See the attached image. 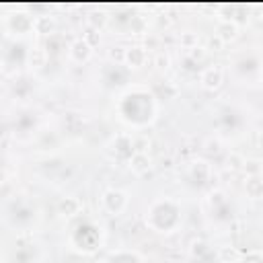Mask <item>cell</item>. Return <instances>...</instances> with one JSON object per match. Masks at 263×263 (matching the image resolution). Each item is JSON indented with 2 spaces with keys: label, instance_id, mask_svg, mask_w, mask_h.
Instances as JSON below:
<instances>
[{
  "label": "cell",
  "instance_id": "cell-1",
  "mask_svg": "<svg viewBox=\"0 0 263 263\" xmlns=\"http://www.w3.org/2000/svg\"><path fill=\"white\" fill-rule=\"evenodd\" d=\"M199 82H201V88H205V90H218L224 82V70L218 64H214L201 72Z\"/></svg>",
  "mask_w": 263,
  "mask_h": 263
},
{
  "label": "cell",
  "instance_id": "cell-2",
  "mask_svg": "<svg viewBox=\"0 0 263 263\" xmlns=\"http://www.w3.org/2000/svg\"><path fill=\"white\" fill-rule=\"evenodd\" d=\"M103 203L111 214H119L127 205V195L119 189H107L105 195H103Z\"/></svg>",
  "mask_w": 263,
  "mask_h": 263
},
{
  "label": "cell",
  "instance_id": "cell-3",
  "mask_svg": "<svg viewBox=\"0 0 263 263\" xmlns=\"http://www.w3.org/2000/svg\"><path fill=\"white\" fill-rule=\"evenodd\" d=\"M216 37H220L224 43H230L238 37V25L230 18H224L216 25Z\"/></svg>",
  "mask_w": 263,
  "mask_h": 263
},
{
  "label": "cell",
  "instance_id": "cell-4",
  "mask_svg": "<svg viewBox=\"0 0 263 263\" xmlns=\"http://www.w3.org/2000/svg\"><path fill=\"white\" fill-rule=\"evenodd\" d=\"M127 164H129V171L134 175H146L150 171V166H152V160H150V156L146 152H134L129 156Z\"/></svg>",
  "mask_w": 263,
  "mask_h": 263
},
{
  "label": "cell",
  "instance_id": "cell-5",
  "mask_svg": "<svg viewBox=\"0 0 263 263\" xmlns=\"http://www.w3.org/2000/svg\"><path fill=\"white\" fill-rule=\"evenodd\" d=\"M90 55H92V47H90L84 39H76V41L70 45V58H72L74 62H78V64L88 62Z\"/></svg>",
  "mask_w": 263,
  "mask_h": 263
},
{
  "label": "cell",
  "instance_id": "cell-6",
  "mask_svg": "<svg viewBox=\"0 0 263 263\" xmlns=\"http://www.w3.org/2000/svg\"><path fill=\"white\" fill-rule=\"evenodd\" d=\"M125 64L129 68H140L146 64V47L142 45H134V47H127L125 51Z\"/></svg>",
  "mask_w": 263,
  "mask_h": 263
},
{
  "label": "cell",
  "instance_id": "cell-7",
  "mask_svg": "<svg viewBox=\"0 0 263 263\" xmlns=\"http://www.w3.org/2000/svg\"><path fill=\"white\" fill-rule=\"evenodd\" d=\"M245 189L251 197H261L263 195V179L259 177H249V181L245 183Z\"/></svg>",
  "mask_w": 263,
  "mask_h": 263
},
{
  "label": "cell",
  "instance_id": "cell-8",
  "mask_svg": "<svg viewBox=\"0 0 263 263\" xmlns=\"http://www.w3.org/2000/svg\"><path fill=\"white\" fill-rule=\"evenodd\" d=\"M242 166H245V158H242V154H238V152H230L228 158H226V168H230V171H238V168H242Z\"/></svg>",
  "mask_w": 263,
  "mask_h": 263
},
{
  "label": "cell",
  "instance_id": "cell-9",
  "mask_svg": "<svg viewBox=\"0 0 263 263\" xmlns=\"http://www.w3.org/2000/svg\"><path fill=\"white\" fill-rule=\"evenodd\" d=\"M35 29H37V33H49V31L53 29V18H49V16H39V18L35 21Z\"/></svg>",
  "mask_w": 263,
  "mask_h": 263
},
{
  "label": "cell",
  "instance_id": "cell-10",
  "mask_svg": "<svg viewBox=\"0 0 263 263\" xmlns=\"http://www.w3.org/2000/svg\"><path fill=\"white\" fill-rule=\"evenodd\" d=\"M125 47H121V45H115V47H111L109 49V60L111 62H117V64H125Z\"/></svg>",
  "mask_w": 263,
  "mask_h": 263
},
{
  "label": "cell",
  "instance_id": "cell-11",
  "mask_svg": "<svg viewBox=\"0 0 263 263\" xmlns=\"http://www.w3.org/2000/svg\"><path fill=\"white\" fill-rule=\"evenodd\" d=\"M29 62H31V66H35V68H41V66L45 64V51H43L41 47H35V49L31 51V55H29Z\"/></svg>",
  "mask_w": 263,
  "mask_h": 263
},
{
  "label": "cell",
  "instance_id": "cell-12",
  "mask_svg": "<svg viewBox=\"0 0 263 263\" xmlns=\"http://www.w3.org/2000/svg\"><path fill=\"white\" fill-rule=\"evenodd\" d=\"M154 66H156L158 70H168V68H171V55H168L166 51H158V53L154 55Z\"/></svg>",
  "mask_w": 263,
  "mask_h": 263
},
{
  "label": "cell",
  "instance_id": "cell-13",
  "mask_svg": "<svg viewBox=\"0 0 263 263\" xmlns=\"http://www.w3.org/2000/svg\"><path fill=\"white\" fill-rule=\"evenodd\" d=\"M60 212H64V214H68V216L76 214V212H78V201H76L74 197H66V199L60 203Z\"/></svg>",
  "mask_w": 263,
  "mask_h": 263
},
{
  "label": "cell",
  "instance_id": "cell-14",
  "mask_svg": "<svg viewBox=\"0 0 263 263\" xmlns=\"http://www.w3.org/2000/svg\"><path fill=\"white\" fill-rule=\"evenodd\" d=\"M242 168L247 171L249 177H259V173H261V162H259V160H245V166H242Z\"/></svg>",
  "mask_w": 263,
  "mask_h": 263
},
{
  "label": "cell",
  "instance_id": "cell-15",
  "mask_svg": "<svg viewBox=\"0 0 263 263\" xmlns=\"http://www.w3.org/2000/svg\"><path fill=\"white\" fill-rule=\"evenodd\" d=\"M181 45L185 49H191L197 45V35L195 33H181Z\"/></svg>",
  "mask_w": 263,
  "mask_h": 263
},
{
  "label": "cell",
  "instance_id": "cell-16",
  "mask_svg": "<svg viewBox=\"0 0 263 263\" xmlns=\"http://www.w3.org/2000/svg\"><path fill=\"white\" fill-rule=\"evenodd\" d=\"M224 45H226V43H224L220 37H216V35L208 39V49H212V51H222Z\"/></svg>",
  "mask_w": 263,
  "mask_h": 263
},
{
  "label": "cell",
  "instance_id": "cell-17",
  "mask_svg": "<svg viewBox=\"0 0 263 263\" xmlns=\"http://www.w3.org/2000/svg\"><path fill=\"white\" fill-rule=\"evenodd\" d=\"M203 55H205V47H201V45H195V47H191V49H189V58H191V60H195V62L203 60Z\"/></svg>",
  "mask_w": 263,
  "mask_h": 263
},
{
  "label": "cell",
  "instance_id": "cell-18",
  "mask_svg": "<svg viewBox=\"0 0 263 263\" xmlns=\"http://www.w3.org/2000/svg\"><path fill=\"white\" fill-rule=\"evenodd\" d=\"M82 39H84V41H86L90 47H95V45L101 41V37H99V33H97V31H88V33H86Z\"/></svg>",
  "mask_w": 263,
  "mask_h": 263
},
{
  "label": "cell",
  "instance_id": "cell-19",
  "mask_svg": "<svg viewBox=\"0 0 263 263\" xmlns=\"http://www.w3.org/2000/svg\"><path fill=\"white\" fill-rule=\"evenodd\" d=\"M134 146H136V152H146V148L150 146V142H148L146 138H138V140L134 142Z\"/></svg>",
  "mask_w": 263,
  "mask_h": 263
},
{
  "label": "cell",
  "instance_id": "cell-20",
  "mask_svg": "<svg viewBox=\"0 0 263 263\" xmlns=\"http://www.w3.org/2000/svg\"><path fill=\"white\" fill-rule=\"evenodd\" d=\"M205 150L208 152H218L220 150V140H208L205 142Z\"/></svg>",
  "mask_w": 263,
  "mask_h": 263
},
{
  "label": "cell",
  "instance_id": "cell-21",
  "mask_svg": "<svg viewBox=\"0 0 263 263\" xmlns=\"http://www.w3.org/2000/svg\"><path fill=\"white\" fill-rule=\"evenodd\" d=\"M156 43H158V37H154V35H148L146 37V49H154Z\"/></svg>",
  "mask_w": 263,
  "mask_h": 263
},
{
  "label": "cell",
  "instance_id": "cell-22",
  "mask_svg": "<svg viewBox=\"0 0 263 263\" xmlns=\"http://www.w3.org/2000/svg\"><path fill=\"white\" fill-rule=\"evenodd\" d=\"M220 255H222V259H226V257H230V259H234V257H236V251H234V249H228V247H224Z\"/></svg>",
  "mask_w": 263,
  "mask_h": 263
},
{
  "label": "cell",
  "instance_id": "cell-23",
  "mask_svg": "<svg viewBox=\"0 0 263 263\" xmlns=\"http://www.w3.org/2000/svg\"><path fill=\"white\" fill-rule=\"evenodd\" d=\"M259 146H261V148H263V134H261V136H259Z\"/></svg>",
  "mask_w": 263,
  "mask_h": 263
},
{
  "label": "cell",
  "instance_id": "cell-24",
  "mask_svg": "<svg viewBox=\"0 0 263 263\" xmlns=\"http://www.w3.org/2000/svg\"><path fill=\"white\" fill-rule=\"evenodd\" d=\"M261 82H263V70H261Z\"/></svg>",
  "mask_w": 263,
  "mask_h": 263
}]
</instances>
